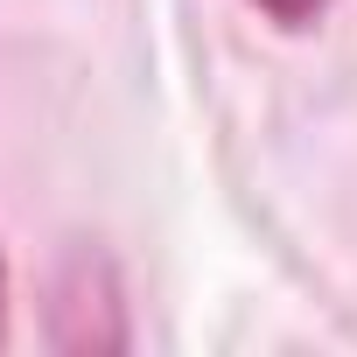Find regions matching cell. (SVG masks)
Instances as JSON below:
<instances>
[{"mask_svg": "<svg viewBox=\"0 0 357 357\" xmlns=\"http://www.w3.org/2000/svg\"><path fill=\"white\" fill-rule=\"evenodd\" d=\"M50 343L56 350H126V301L105 252H77L50 294Z\"/></svg>", "mask_w": 357, "mask_h": 357, "instance_id": "6da1fadb", "label": "cell"}, {"mask_svg": "<svg viewBox=\"0 0 357 357\" xmlns=\"http://www.w3.org/2000/svg\"><path fill=\"white\" fill-rule=\"evenodd\" d=\"M0 350H8V259H0Z\"/></svg>", "mask_w": 357, "mask_h": 357, "instance_id": "3957f363", "label": "cell"}, {"mask_svg": "<svg viewBox=\"0 0 357 357\" xmlns=\"http://www.w3.org/2000/svg\"><path fill=\"white\" fill-rule=\"evenodd\" d=\"M252 8H259L266 22H280V29H315L329 0H252Z\"/></svg>", "mask_w": 357, "mask_h": 357, "instance_id": "7a4b0ae2", "label": "cell"}]
</instances>
